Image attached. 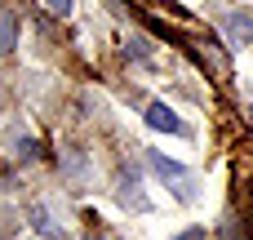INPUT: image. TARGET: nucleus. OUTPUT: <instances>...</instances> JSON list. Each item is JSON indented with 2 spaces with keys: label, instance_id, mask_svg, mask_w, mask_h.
<instances>
[{
  "label": "nucleus",
  "instance_id": "nucleus-1",
  "mask_svg": "<svg viewBox=\"0 0 253 240\" xmlns=\"http://www.w3.org/2000/svg\"><path fill=\"white\" fill-rule=\"evenodd\" d=\"M147 160H151L156 178L169 183V187L178 192V200H191V196H196V192H191V174H187V165H178V160H169V156H160V151H147Z\"/></svg>",
  "mask_w": 253,
  "mask_h": 240
},
{
  "label": "nucleus",
  "instance_id": "nucleus-2",
  "mask_svg": "<svg viewBox=\"0 0 253 240\" xmlns=\"http://www.w3.org/2000/svg\"><path fill=\"white\" fill-rule=\"evenodd\" d=\"M222 31H227V40H231L236 49H245V45L253 40V13H245V9L222 13Z\"/></svg>",
  "mask_w": 253,
  "mask_h": 240
},
{
  "label": "nucleus",
  "instance_id": "nucleus-3",
  "mask_svg": "<svg viewBox=\"0 0 253 240\" xmlns=\"http://www.w3.org/2000/svg\"><path fill=\"white\" fill-rule=\"evenodd\" d=\"M147 125L160 129V134H178V138H187V125H182L178 111H169L165 102H151V107H147Z\"/></svg>",
  "mask_w": 253,
  "mask_h": 240
},
{
  "label": "nucleus",
  "instance_id": "nucleus-4",
  "mask_svg": "<svg viewBox=\"0 0 253 240\" xmlns=\"http://www.w3.org/2000/svg\"><path fill=\"white\" fill-rule=\"evenodd\" d=\"M27 223H31V227H36L44 240H62V227L53 223V214H49L40 200H31V205H27Z\"/></svg>",
  "mask_w": 253,
  "mask_h": 240
},
{
  "label": "nucleus",
  "instance_id": "nucleus-5",
  "mask_svg": "<svg viewBox=\"0 0 253 240\" xmlns=\"http://www.w3.org/2000/svg\"><path fill=\"white\" fill-rule=\"evenodd\" d=\"M18 27H22L18 9H0V53H13L18 49Z\"/></svg>",
  "mask_w": 253,
  "mask_h": 240
},
{
  "label": "nucleus",
  "instance_id": "nucleus-6",
  "mask_svg": "<svg viewBox=\"0 0 253 240\" xmlns=\"http://www.w3.org/2000/svg\"><path fill=\"white\" fill-rule=\"evenodd\" d=\"M62 174L67 178H84L89 174V160H84L80 147H62Z\"/></svg>",
  "mask_w": 253,
  "mask_h": 240
},
{
  "label": "nucleus",
  "instance_id": "nucleus-7",
  "mask_svg": "<svg viewBox=\"0 0 253 240\" xmlns=\"http://www.w3.org/2000/svg\"><path fill=\"white\" fill-rule=\"evenodd\" d=\"M120 200L129 209H147V200L138 196V174H120Z\"/></svg>",
  "mask_w": 253,
  "mask_h": 240
},
{
  "label": "nucleus",
  "instance_id": "nucleus-8",
  "mask_svg": "<svg viewBox=\"0 0 253 240\" xmlns=\"http://www.w3.org/2000/svg\"><path fill=\"white\" fill-rule=\"evenodd\" d=\"M13 151H18V160H40L44 151H40V143L36 138H27V134H13Z\"/></svg>",
  "mask_w": 253,
  "mask_h": 240
},
{
  "label": "nucleus",
  "instance_id": "nucleus-9",
  "mask_svg": "<svg viewBox=\"0 0 253 240\" xmlns=\"http://www.w3.org/2000/svg\"><path fill=\"white\" fill-rule=\"evenodd\" d=\"M222 240H245V236H240V232H236V223H231V218L222 223Z\"/></svg>",
  "mask_w": 253,
  "mask_h": 240
},
{
  "label": "nucleus",
  "instance_id": "nucleus-10",
  "mask_svg": "<svg viewBox=\"0 0 253 240\" xmlns=\"http://www.w3.org/2000/svg\"><path fill=\"white\" fill-rule=\"evenodd\" d=\"M173 240H205V227H187L182 236H173Z\"/></svg>",
  "mask_w": 253,
  "mask_h": 240
},
{
  "label": "nucleus",
  "instance_id": "nucleus-11",
  "mask_svg": "<svg viewBox=\"0 0 253 240\" xmlns=\"http://www.w3.org/2000/svg\"><path fill=\"white\" fill-rule=\"evenodd\" d=\"M49 9L53 13H71V0H49Z\"/></svg>",
  "mask_w": 253,
  "mask_h": 240
},
{
  "label": "nucleus",
  "instance_id": "nucleus-12",
  "mask_svg": "<svg viewBox=\"0 0 253 240\" xmlns=\"http://www.w3.org/2000/svg\"><path fill=\"white\" fill-rule=\"evenodd\" d=\"M84 240H107V236H102V232H89V236H84Z\"/></svg>",
  "mask_w": 253,
  "mask_h": 240
}]
</instances>
